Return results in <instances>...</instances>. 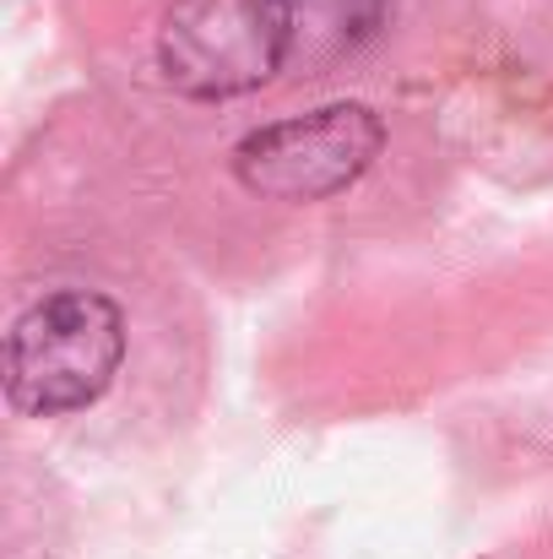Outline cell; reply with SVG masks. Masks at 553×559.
Listing matches in <instances>:
<instances>
[{"mask_svg":"<svg viewBox=\"0 0 553 559\" xmlns=\"http://www.w3.org/2000/svg\"><path fill=\"white\" fill-rule=\"evenodd\" d=\"M125 365V316L109 294L65 288L16 316L5 337V402L22 418L93 407Z\"/></svg>","mask_w":553,"mask_h":559,"instance_id":"6da1fadb","label":"cell"},{"mask_svg":"<svg viewBox=\"0 0 553 559\" xmlns=\"http://www.w3.org/2000/svg\"><path fill=\"white\" fill-rule=\"evenodd\" d=\"M158 71L184 98H239L293 71L288 0H175L158 27Z\"/></svg>","mask_w":553,"mask_h":559,"instance_id":"7a4b0ae2","label":"cell"},{"mask_svg":"<svg viewBox=\"0 0 553 559\" xmlns=\"http://www.w3.org/2000/svg\"><path fill=\"white\" fill-rule=\"evenodd\" d=\"M385 147V126L369 104H326L250 131L233 147V180L266 201H326L359 186Z\"/></svg>","mask_w":553,"mask_h":559,"instance_id":"3957f363","label":"cell"},{"mask_svg":"<svg viewBox=\"0 0 553 559\" xmlns=\"http://www.w3.org/2000/svg\"><path fill=\"white\" fill-rule=\"evenodd\" d=\"M293 16V76H321L326 66L364 49L385 22V0H288Z\"/></svg>","mask_w":553,"mask_h":559,"instance_id":"277c9868","label":"cell"}]
</instances>
